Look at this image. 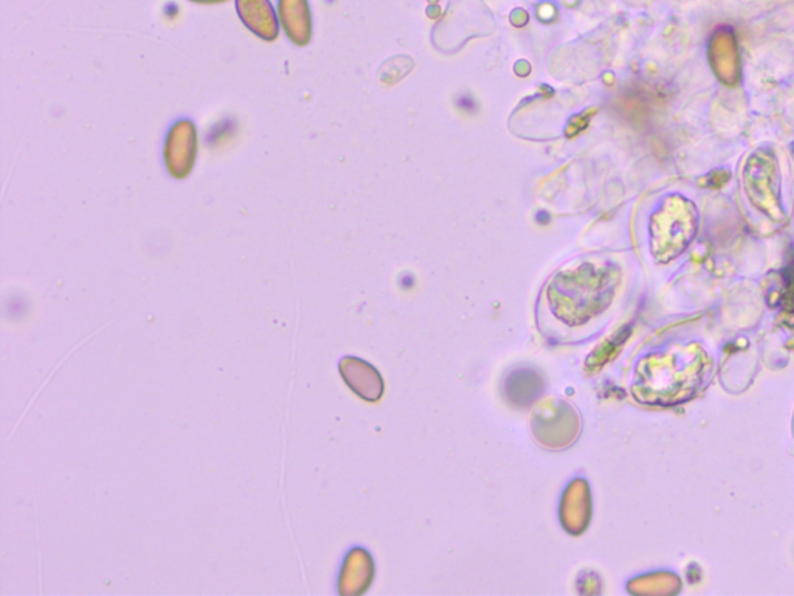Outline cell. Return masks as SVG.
<instances>
[{
  "label": "cell",
  "instance_id": "1",
  "mask_svg": "<svg viewBox=\"0 0 794 596\" xmlns=\"http://www.w3.org/2000/svg\"><path fill=\"white\" fill-rule=\"evenodd\" d=\"M199 154V132L188 118L171 126L163 145V160L168 174L177 181L190 177Z\"/></svg>",
  "mask_w": 794,
  "mask_h": 596
},
{
  "label": "cell",
  "instance_id": "2",
  "mask_svg": "<svg viewBox=\"0 0 794 596\" xmlns=\"http://www.w3.org/2000/svg\"><path fill=\"white\" fill-rule=\"evenodd\" d=\"M236 10L253 35L263 41H277L281 24L270 0H236Z\"/></svg>",
  "mask_w": 794,
  "mask_h": 596
},
{
  "label": "cell",
  "instance_id": "3",
  "mask_svg": "<svg viewBox=\"0 0 794 596\" xmlns=\"http://www.w3.org/2000/svg\"><path fill=\"white\" fill-rule=\"evenodd\" d=\"M278 19L295 46L306 47L312 39V16L308 0H278Z\"/></svg>",
  "mask_w": 794,
  "mask_h": 596
},
{
  "label": "cell",
  "instance_id": "4",
  "mask_svg": "<svg viewBox=\"0 0 794 596\" xmlns=\"http://www.w3.org/2000/svg\"><path fill=\"white\" fill-rule=\"evenodd\" d=\"M340 371L349 387L363 398L376 399L380 395V379L377 378L376 371L371 370V367L363 364L359 359L345 357L340 362Z\"/></svg>",
  "mask_w": 794,
  "mask_h": 596
},
{
  "label": "cell",
  "instance_id": "5",
  "mask_svg": "<svg viewBox=\"0 0 794 596\" xmlns=\"http://www.w3.org/2000/svg\"><path fill=\"white\" fill-rule=\"evenodd\" d=\"M194 4H204V5H215V4H224V2H228V0H191Z\"/></svg>",
  "mask_w": 794,
  "mask_h": 596
}]
</instances>
